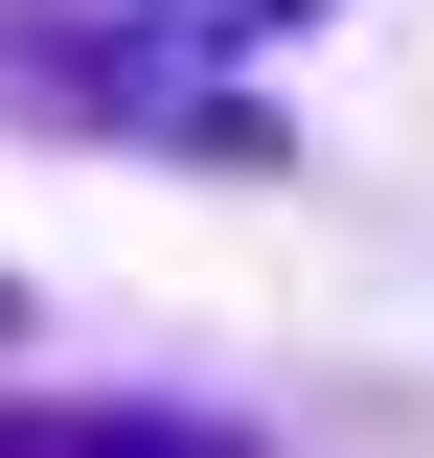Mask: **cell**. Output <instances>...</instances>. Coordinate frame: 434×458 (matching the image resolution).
Wrapping results in <instances>:
<instances>
[{"label": "cell", "instance_id": "obj_3", "mask_svg": "<svg viewBox=\"0 0 434 458\" xmlns=\"http://www.w3.org/2000/svg\"><path fill=\"white\" fill-rule=\"evenodd\" d=\"M206 23H321V0H206Z\"/></svg>", "mask_w": 434, "mask_h": 458}, {"label": "cell", "instance_id": "obj_2", "mask_svg": "<svg viewBox=\"0 0 434 458\" xmlns=\"http://www.w3.org/2000/svg\"><path fill=\"white\" fill-rule=\"evenodd\" d=\"M0 458H252L206 412H0Z\"/></svg>", "mask_w": 434, "mask_h": 458}, {"label": "cell", "instance_id": "obj_1", "mask_svg": "<svg viewBox=\"0 0 434 458\" xmlns=\"http://www.w3.org/2000/svg\"><path fill=\"white\" fill-rule=\"evenodd\" d=\"M0 69H23L0 114H46V138H183V161H274V114H229L183 47H138V23H69V0H0Z\"/></svg>", "mask_w": 434, "mask_h": 458}]
</instances>
